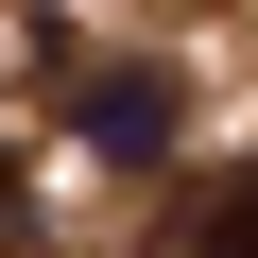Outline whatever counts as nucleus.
Masks as SVG:
<instances>
[{"label":"nucleus","mask_w":258,"mask_h":258,"mask_svg":"<svg viewBox=\"0 0 258 258\" xmlns=\"http://www.w3.org/2000/svg\"><path fill=\"white\" fill-rule=\"evenodd\" d=\"M69 120H86L103 155H172V69H86V86H69Z\"/></svg>","instance_id":"nucleus-1"},{"label":"nucleus","mask_w":258,"mask_h":258,"mask_svg":"<svg viewBox=\"0 0 258 258\" xmlns=\"http://www.w3.org/2000/svg\"><path fill=\"white\" fill-rule=\"evenodd\" d=\"M18 224H35V207H18V155H0V241H18Z\"/></svg>","instance_id":"nucleus-3"},{"label":"nucleus","mask_w":258,"mask_h":258,"mask_svg":"<svg viewBox=\"0 0 258 258\" xmlns=\"http://www.w3.org/2000/svg\"><path fill=\"white\" fill-rule=\"evenodd\" d=\"M172 258H258V155H241V172H207V189L172 207Z\"/></svg>","instance_id":"nucleus-2"}]
</instances>
